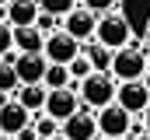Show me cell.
<instances>
[{
    "instance_id": "6da1fadb",
    "label": "cell",
    "mask_w": 150,
    "mask_h": 140,
    "mask_svg": "<svg viewBox=\"0 0 150 140\" xmlns=\"http://www.w3.org/2000/svg\"><path fill=\"white\" fill-rule=\"evenodd\" d=\"M115 81L108 70H91L80 84H77V98H80V109H91V112H98V109H105V105L115 102Z\"/></svg>"
},
{
    "instance_id": "d4e9b609",
    "label": "cell",
    "mask_w": 150,
    "mask_h": 140,
    "mask_svg": "<svg viewBox=\"0 0 150 140\" xmlns=\"http://www.w3.org/2000/svg\"><path fill=\"white\" fill-rule=\"evenodd\" d=\"M7 102H11V95H7V91H0V109H4Z\"/></svg>"
},
{
    "instance_id": "484cf974",
    "label": "cell",
    "mask_w": 150,
    "mask_h": 140,
    "mask_svg": "<svg viewBox=\"0 0 150 140\" xmlns=\"http://www.w3.org/2000/svg\"><path fill=\"white\" fill-rule=\"evenodd\" d=\"M140 81H143V84H147V91H150V67H147V74H143V77H140Z\"/></svg>"
},
{
    "instance_id": "5b68a950",
    "label": "cell",
    "mask_w": 150,
    "mask_h": 140,
    "mask_svg": "<svg viewBox=\"0 0 150 140\" xmlns=\"http://www.w3.org/2000/svg\"><path fill=\"white\" fill-rule=\"evenodd\" d=\"M115 105H122L129 116H143L150 109V91L143 81H119L115 84Z\"/></svg>"
},
{
    "instance_id": "7a4b0ae2",
    "label": "cell",
    "mask_w": 150,
    "mask_h": 140,
    "mask_svg": "<svg viewBox=\"0 0 150 140\" xmlns=\"http://www.w3.org/2000/svg\"><path fill=\"white\" fill-rule=\"evenodd\" d=\"M94 42H101L105 49H122L133 42V28L129 21L119 14V11H108V14H98V25H94Z\"/></svg>"
},
{
    "instance_id": "603a6c76",
    "label": "cell",
    "mask_w": 150,
    "mask_h": 140,
    "mask_svg": "<svg viewBox=\"0 0 150 140\" xmlns=\"http://www.w3.org/2000/svg\"><path fill=\"white\" fill-rule=\"evenodd\" d=\"M80 7H87L91 14H108V11H115V0H84Z\"/></svg>"
},
{
    "instance_id": "7c38bea8",
    "label": "cell",
    "mask_w": 150,
    "mask_h": 140,
    "mask_svg": "<svg viewBox=\"0 0 150 140\" xmlns=\"http://www.w3.org/2000/svg\"><path fill=\"white\" fill-rule=\"evenodd\" d=\"M28 123H32V112H25V109L14 102V98H11V102L0 109V133L14 137V133H18V130H25Z\"/></svg>"
},
{
    "instance_id": "ac0fdd59",
    "label": "cell",
    "mask_w": 150,
    "mask_h": 140,
    "mask_svg": "<svg viewBox=\"0 0 150 140\" xmlns=\"http://www.w3.org/2000/svg\"><path fill=\"white\" fill-rule=\"evenodd\" d=\"M77 7V0H38V11H45V14H70Z\"/></svg>"
},
{
    "instance_id": "9c48e42d",
    "label": "cell",
    "mask_w": 150,
    "mask_h": 140,
    "mask_svg": "<svg viewBox=\"0 0 150 140\" xmlns=\"http://www.w3.org/2000/svg\"><path fill=\"white\" fill-rule=\"evenodd\" d=\"M77 109H80V98H77L74 88H56V91H49L45 95V116H52L56 123H63V119H70Z\"/></svg>"
},
{
    "instance_id": "44dd1931",
    "label": "cell",
    "mask_w": 150,
    "mask_h": 140,
    "mask_svg": "<svg viewBox=\"0 0 150 140\" xmlns=\"http://www.w3.org/2000/svg\"><path fill=\"white\" fill-rule=\"evenodd\" d=\"M35 28L42 35H52L56 28H59V18L56 14H45V11H38V18H35Z\"/></svg>"
},
{
    "instance_id": "5bb4252c",
    "label": "cell",
    "mask_w": 150,
    "mask_h": 140,
    "mask_svg": "<svg viewBox=\"0 0 150 140\" xmlns=\"http://www.w3.org/2000/svg\"><path fill=\"white\" fill-rule=\"evenodd\" d=\"M42 42H45V35L38 32L35 25L14 28V53H42Z\"/></svg>"
},
{
    "instance_id": "ba28073f",
    "label": "cell",
    "mask_w": 150,
    "mask_h": 140,
    "mask_svg": "<svg viewBox=\"0 0 150 140\" xmlns=\"http://www.w3.org/2000/svg\"><path fill=\"white\" fill-rule=\"evenodd\" d=\"M94 25H98V14H91L87 7H74L70 14H63V32L67 35H74L77 42L84 46V42H91L94 39Z\"/></svg>"
},
{
    "instance_id": "83f0119b",
    "label": "cell",
    "mask_w": 150,
    "mask_h": 140,
    "mask_svg": "<svg viewBox=\"0 0 150 140\" xmlns=\"http://www.w3.org/2000/svg\"><path fill=\"white\" fill-rule=\"evenodd\" d=\"M0 140H14V137H7V133H0Z\"/></svg>"
},
{
    "instance_id": "30bf717a",
    "label": "cell",
    "mask_w": 150,
    "mask_h": 140,
    "mask_svg": "<svg viewBox=\"0 0 150 140\" xmlns=\"http://www.w3.org/2000/svg\"><path fill=\"white\" fill-rule=\"evenodd\" d=\"M11 67H14V74H18V84H42L49 60H45L42 53H18Z\"/></svg>"
},
{
    "instance_id": "7402d4cb",
    "label": "cell",
    "mask_w": 150,
    "mask_h": 140,
    "mask_svg": "<svg viewBox=\"0 0 150 140\" xmlns=\"http://www.w3.org/2000/svg\"><path fill=\"white\" fill-rule=\"evenodd\" d=\"M11 49H14V28H11L7 21H0V60H4Z\"/></svg>"
},
{
    "instance_id": "2e32d148",
    "label": "cell",
    "mask_w": 150,
    "mask_h": 140,
    "mask_svg": "<svg viewBox=\"0 0 150 140\" xmlns=\"http://www.w3.org/2000/svg\"><path fill=\"white\" fill-rule=\"evenodd\" d=\"M80 53L91 60V70H108L112 67V49H105L101 42H84Z\"/></svg>"
},
{
    "instance_id": "4dcf8cb0",
    "label": "cell",
    "mask_w": 150,
    "mask_h": 140,
    "mask_svg": "<svg viewBox=\"0 0 150 140\" xmlns=\"http://www.w3.org/2000/svg\"><path fill=\"white\" fill-rule=\"evenodd\" d=\"M52 140H63V137H52Z\"/></svg>"
},
{
    "instance_id": "4316f807",
    "label": "cell",
    "mask_w": 150,
    "mask_h": 140,
    "mask_svg": "<svg viewBox=\"0 0 150 140\" xmlns=\"http://www.w3.org/2000/svg\"><path fill=\"white\" fill-rule=\"evenodd\" d=\"M126 140H150V133H140V137H126Z\"/></svg>"
},
{
    "instance_id": "3957f363",
    "label": "cell",
    "mask_w": 150,
    "mask_h": 140,
    "mask_svg": "<svg viewBox=\"0 0 150 140\" xmlns=\"http://www.w3.org/2000/svg\"><path fill=\"white\" fill-rule=\"evenodd\" d=\"M115 81H140L143 74H147V53L140 49V46H122V49H115L112 53V67H108Z\"/></svg>"
},
{
    "instance_id": "d6986e66",
    "label": "cell",
    "mask_w": 150,
    "mask_h": 140,
    "mask_svg": "<svg viewBox=\"0 0 150 140\" xmlns=\"http://www.w3.org/2000/svg\"><path fill=\"white\" fill-rule=\"evenodd\" d=\"M67 70H70V81H84V77L91 74V60L80 53V56H74V60L67 63Z\"/></svg>"
},
{
    "instance_id": "f546056e",
    "label": "cell",
    "mask_w": 150,
    "mask_h": 140,
    "mask_svg": "<svg viewBox=\"0 0 150 140\" xmlns=\"http://www.w3.org/2000/svg\"><path fill=\"white\" fill-rule=\"evenodd\" d=\"M94 140H105V137H94Z\"/></svg>"
},
{
    "instance_id": "ffe728a7",
    "label": "cell",
    "mask_w": 150,
    "mask_h": 140,
    "mask_svg": "<svg viewBox=\"0 0 150 140\" xmlns=\"http://www.w3.org/2000/svg\"><path fill=\"white\" fill-rule=\"evenodd\" d=\"M18 88H21V84H18V74H14V67L0 60V91H7V95H11V91H18Z\"/></svg>"
},
{
    "instance_id": "cb8c5ba5",
    "label": "cell",
    "mask_w": 150,
    "mask_h": 140,
    "mask_svg": "<svg viewBox=\"0 0 150 140\" xmlns=\"http://www.w3.org/2000/svg\"><path fill=\"white\" fill-rule=\"evenodd\" d=\"M14 140H38V137H35V126L28 123L25 130H18V133H14Z\"/></svg>"
},
{
    "instance_id": "9a60e30c",
    "label": "cell",
    "mask_w": 150,
    "mask_h": 140,
    "mask_svg": "<svg viewBox=\"0 0 150 140\" xmlns=\"http://www.w3.org/2000/svg\"><path fill=\"white\" fill-rule=\"evenodd\" d=\"M42 84H45L49 91H56V88H74V91H77L80 81H70V70L63 67V63H49V67H45V77H42Z\"/></svg>"
},
{
    "instance_id": "f1b7e54d",
    "label": "cell",
    "mask_w": 150,
    "mask_h": 140,
    "mask_svg": "<svg viewBox=\"0 0 150 140\" xmlns=\"http://www.w3.org/2000/svg\"><path fill=\"white\" fill-rule=\"evenodd\" d=\"M147 67H150V53H147Z\"/></svg>"
},
{
    "instance_id": "4fadbf2b",
    "label": "cell",
    "mask_w": 150,
    "mask_h": 140,
    "mask_svg": "<svg viewBox=\"0 0 150 140\" xmlns=\"http://www.w3.org/2000/svg\"><path fill=\"white\" fill-rule=\"evenodd\" d=\"M45 95H49V88H45V84H21V88H18V98H14V102L21 105L25 112L38 116V112L45 109Z\"/></svg>"
},
{
    "instance_id": "277c9868",
    "label": "cell",
    "mask_w": 150,
    "mask_h": 140,
    "mask_svg": "<svg viewBox=\"0 0 150 140\" xmlns=\"http://www.w3.org/2000/svg\"><path fill=\"white\" fill-rule=\"evenodd\" d=\"M133 119L136 116H129L122 105H105V109H98L94 112V123H98V137L105 140H126L129 137V126H133Z\"/></svg>"
},
{
    "instance_id": "8992f818",
    "label": "cell",
    "mask_w": 150,
    "mask_h": 140,
    "mask_svg": "<svg viewBox=\"0 0 150 140\" xmlns=\"http://www.w3.org/2000/svg\"><path fill=\"white\" fill-rule=\"evenodd\" d=\"M42 56L49 60V63H70L74 56H80V42H77L74 35H67L63 28H56L52 35H45V42H42Z\"/></svg>"
},
{
    "instance_id": "e0dca14e",
    "label": "cell",
    "mask_w": 150,
    "mask_h": 140,
    "mask_svg": "<svg viewBox=\"0 0 150 140\" xmlns=\"http://www.w3.org/2000/svg\"><path fill=\"white\" fill-rule=\"evenodd\" d=\"M32 126H35V137H38V140H52V137H59V123H56L52 116H45V112L32 116Z\"/></svg>"
},
{
    "instance_id": "52a82bcc",
    "label": "cell",
    "mask_w": 150,
    "mask_h": 140,
    "mask_svg": "<svg viewBox=\"0 0 150 140\" xmlns=\"http://www.w3.org/2000/svg\"><path fill=\"white\" fill-rule=\"evenodd\" d=\"M59 137H63V140H94V137H98L94 112H91V109H77L70 119L59 123Z\"/></svg>"
},
{
    "instance_id": "8fae6325",
    "label": "cell",
    "mask_w": 150,
    "mask_h": 140,
    "mask_svg": "<svg viewBox=\"0 0 150 140\" xmlns=\"http://www.w3.org/2000/svg\"><path fill=\"white\" fill-rule=\"evenodd\" d=\"M4 11H7V25L11 28H28L38 18V0H7Z\"/></svg>"
}]
</instances>
